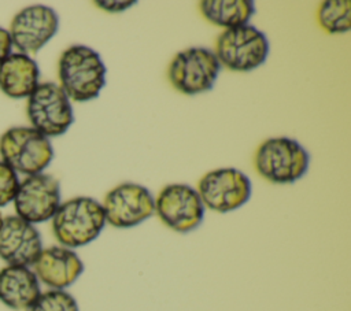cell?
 I'll return each instance as SVG.
<instances>
[{
  "label": "cell",
  "mask_w": 351,
  "mask_h": 311,
  "mask_svg": "<svg viewBox=\"0 0 351 311\" xmlns=\"http://www.w3.org/2000/svg\"><path fill=\"white\" fill-rule=\"evenodd\" d=\"M40 293V282L29 267L5 266L0 270V301L7 307L29 310Z\"/></svg>",
  "instance_id": "15"
},
{
  "label": "cell",
  "mask_w": 351,
  "mask_h": 311,
  "mask_svg": "<svg viewBox=\"0 0 351 311\" xmlns=\"http://www.w3.org/2000/svg\"><path fill=\"white\" fill-rule=\"evenodd\" d=\"M43 249L38 230L18 215L3 218L0 226V258L8 266L29 267Z\"/></svg>",
  "instance_id": "13"
},
{
  "label": "cell",
  "mask_w": 351,
  "mask_h": 311,
  "mask_svg": "<svg viewBox=\"0 0 351 311\" xmlns=\"http://www.w3.org/2000/svg\"><path fill=\"white\" fill-rule=\"evenodd\" d=\"M19 186L16 173L5 163L0 162V207L7 206L14 200Z\"/></svg>",
  "instance_id": "20"
},
{
  "label": "cell",
  "mask_w": 351,
  "mask_h": 311,
  "mask_svg": "<svg viewBox=\"0 0 351 311\" xmlns=\"http://www.w3.org/2000/svg\"><path fill=\"white\" fill-rule=\"evenodd\" d=\"M106 225L101 203L78 196L60 203L52 216V233L66 248L88 245L99 237Z\"/></svg>",
  "instance_id": "2"
},
{
  "label": "cell",
  "mask_w": 351,
  "mask_h": 311,
  "mask_svg": "<svg viewBox=\"0 0 351 311\" xmlns=\"http://www.w3.org/2000/svg\"><path fill=\"white\" fill-rule=\"evenodd\" d=\"M204 208L230 212L244 206L252 192L250 178L237 169L223 167L206 173L196 189Z\"/></svg>",
  "instance_id": "7"
},
{
  "label": "cell",
  "mask_w": 351,
  "mask_h": 311,
  "mask_svg": "<svg viewBox=\"0 0 351 311\" xmlns=\"http://www.w3.org/2000/svg\"><path fill=\"white\" fill-rule=\"evenodd\" d=\"M134 4L136 1H95V5L108 12H121Z\"/></svg>",
  "instance_id": "21"
},
{
  "label": "cell",
  "mask_w": 351,
  "mask_h": 311,
  "mask_svg": "<svg viewBox=\"0 0 351 311\" xmlns=\"http://www.w3.org/2000/svg\"><path fill=\"white\" fill-rule=\"evenodd\" d=\"M29 311H80L73 295L60 289H49L40 293Z\"/></svg>",
  "instance_id": "19"
},
{
  "label": "cell",
  "mask_w": 351,
  "mask_h": 311,
  "mask_svg": "<svg viewBox=\"0 0 351 311\" xmlns=\"http://www.w3.org/2000/svg\"><path fill=\"white\" fill-rule=\"evenodd\" d=\"M32 266L38 281L60 290L73 285L84 271L80 256L73 249L62 245L43 248Z\"/></svg>",
  "instance_id": "14"
},
{
  "label": "cell",
  "mask_w": 351,
  "mask_h": 311,
  "mask_svg": "<svg viewBox=\"0 0 351 311\" xmlns=\"http://www.w3.org/2000/svg\"><path fill=\"white\" fill-rule=\"evenodd\" d=\"M60 206V186L49 174L27 175L19 182L14 197L16 215L29 223H41L52 219Z\"/></svg>",
  "instance_id": "11"
},
{
  "label": "cell",
  "mask_w": 351,
  "mask_h": 311,
  "mask_svg": "<svg viewBox=\"0 0 351 311\" xmlns=\"http://www.w3.org/2000/svg\"><path fill=\"white\" fill-rule=\"evenodd\" d=\"M199 11L213 25L230 29L247 25L255 5L250 0H204L199 3Z\"/></svg>",
  "instance_id": "17"
},
{
  "label": "cell",
  "mask_w": 351,
  "mask_h": 311,
  "mask_svg": "<svg viewBox=\"0 0 351 311\" xmlns=\"http://www.w3.org/2000/svg\"><path fill=\"white\" fill-rule=\"evenodd\" d=\"M308 153L288 137L265 140L255 151L254 167L256 173L273 184H292L302 178L308 169Z\"/></svg>",
  "instance_id": "3"
},
{
  "label": "cell",
  "mask_w": 351,
  "mask_h": 311,
  "mask_svg": "<svg viewBox=\"0 0 351 311\" xmlns=\"http://www.w3.org/2000/svg\"><path fill=\"white\" fill-rule=\"evenodd\" d=\"M221 64L213 51L191 47L180 51L167 67L171 86L182 95L193 96L210 90L219 74Z\"/></svg>",
  "instance_id": "6"
},
{
  "label": "cell",
  "mask_w": 351,
  "mask_h": 311,
  "mask_svg": "<svg viewBox=\"0 0 351 311\" xmlns=\"http://www.w3.org/2000/svg\"><path fill=\"white\" fill-rule=\"evenodd\" d=\"M319 26L329 34L347 33L351 29V1L326 0L317 11Z\"/></svg>",
  "instance_id": "18"
},
{
  "label": "cell",
  "mask_w": 351,
  "mask_h": 311,
  "mask_svg": "<svg viewBox=\"0 0 351 311\" xmlns=\"http://www.w3.org/2000/svg\"><path fill=\"white\" fill-rule=\"evenodd\" d=\"M3 163L15 173L40 174L53 158L52 144L33 127H11L0 137Z\"/></svg>",
  "instance_id": "5"
},
{
  "label": "cell",
  "mask_w": 351,
  "mask_h": 311,
  "mask_svg": "<svg viewBox=\"0 0 351 311\" xmlns=\"http://www.w3.org/2000/svg\"><path fill=\"white\" fill-rule=\"evenodd\" d=\"M27 116L33 129L45 137H56L74 121L70 99L53 82L38 84L27 100Z\"/></svg>",
  "instance_id": "8"
},
{
  "label": "cell",
  "mask_w": 351,
  "mask_h": 311,
  "mask_svg": "<svg viewBox=\"0 0 351 311\" xmlns=\"http://www.w3.org/2000/svg\"><path fill=\"white\" fill-rule=\"evenodd\" d=\"M221 66L232 71H251L265 63L269 55L266 36L252 25L225 29L215 41V51Z\"/></svg>",
  "instance_id": "4"
},
{
  "label": "cell",
  "mask_w": 351,
  "mask_h": 311,
  "mask_svg": "<svg viewBox=\"0 0 351 311\" xmlns=\"http://www.w3.org/2000/svg\"><path fill=\"white\" fill-rule=\"evenodd\" d=\"M11 38L8 34V30L0 27V63L11 53Z\"/></svg>",
  "instance_id": "22"
},
{
  "label": "cell",
  "mask_w": 351,
  "mask_h": 311,
  "mask_svg": "<svg viewBox=\"0 0 351 311\" xmlns=\"http://www.w3.org/2000/svg\"><path fill=\"white\" fill-rule=\"evenodd\" d=\"M106 223L114 227H133L155 214L151 192L134 182H123L107 192L101 203Z\"/></svg>",
  "instance_id": "9"
},
{
  "label": "cell",
  "mask_w": 351,
  "mask_h": 311,
  "mask_svg": "<svg viewBox=\"0 0 351 311\" xmlns=\"http://www.w3.org/2000/svg\"><path fill=\"white\" fill-rule=\"evenodd\" d=\"M60 88L74 101H88L99 96L106 85V66L99 53L86 45H71L59 58Z\"/></svg>",
  "instance_id": "1"
},
{
  "label": "cell",
  "mask_w": 351,
  "mask_h": 311,
  "mask_svg": "<svg viewBox=\"0 0 351 311\" xmlns=\"http://www.w3.org/2000/svg\"><path fill=\"white\" fill-rule=\"evenodd\" d=\"M58 14L47 5H29L21 10L11 21L10 38L11 44L29 55L38 52L58 32Z\"/></svg>",
  "instance_id": "12"
},
{
  "label": "cell",
  "mask_w": 351,
  "mask_h": 311,
  "mask_svg": "<svg viewBox=\"0 0 351 311\" xmlns=\"http://www.w3.org/2000/svg\"><path fill=\"white\" fill-rule=\"evenodd\" d=\"M1 222H3V216H1V214H0V226H1Z\"/></svg>",
  "instance_id": "23"
},
{
  "label": "cell",
  "mask_w": 351,
  "mask_h": 311,
  "mask_svg": "<svg viewBox=\"0 0 351 311\" xmlns=\"http://www.w3.org/2000/svg\"><path fill=\"white\" fill-rule=\"evenodd\" d=\"M204 210L196 189L185 184L166 185L155 199V214L177 233L196 229L204 218Z\"/></svg>",
  "instance_id": "10"
},
{
  "label": "cell",
  "mask_w": 351,
  "mask_h": 311,
  "mask_svg": "<svg viewBox=\"0 0 351 311\" xmlns=\"http://www.w3.org/2000/svg\"><path fill=\"white\" fill-rule=\"evenodd\" d=\"M37 63L25 53H10L0 63V89L12 99L29 97L38 85Z\"/></svg>",
  "instance_id": "16"
}]
</instances>
